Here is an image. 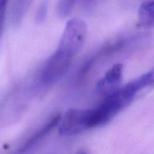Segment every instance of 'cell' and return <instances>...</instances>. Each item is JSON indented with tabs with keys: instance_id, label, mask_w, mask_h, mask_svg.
Returning <instances> with one entry per match:
<instances>
[{
	"instance_id": "cell-1",
	"label": "cell",
	"mask_w": 154,
	"mask_h": 154,
	"mask_svg": "<svg viewBox=\"0 0 154 154\" xmlns=\"http://www.w3.org/2000/svg\"><path fill=\"white\" fill-rule=\"evenodd\" d=\"M153 83V72L150 71L128 83L124 87H120L117 91L105 97L99 106L90 108V129L107 124L133 101L140 90Z\"/></svg>"
},
{
	"instance_id": "cell-2",
	"label": "cell",
	"mask_w": 154,
	"mask_h": 154,
	"mask_svg": "<svg viewBox=\"0 0 154 154\" xmlns=\"http://www.w3.org/2000/svg\"><path fill=\"white\" fill-rule=\"evenodd\" d=\"M87 32V24L82 19L72 18L66 23L57 49L74 58L84 46Z\"/></svg>"
},
{
	"instance_id": "cell-3",
	"label": "cell",
	"mask_w": 154,
	"mask_h": 154,
	"mask_svg": "<svg viewBox=\"0 0 154 154\" xmlns=\"http://www.w3.org/2000/svg\"><path fill=\"white\" fill-rule=\"evenodd\" d=\"M59 133L63 136H72L89 129V108H70L60 117Z\"/></svg>"
},
{
	"instance_id": "cell-4",
	"label": "cell",
	"mask_w": 154,
	"mask_h": 154,
	"mask_svg": "<svg viewBox=\"0 0 154 154\" xmlns=\"http://www.w3.org/2000/svg\"><path fill=\"white\" fill-rule=\"evenodd\" d=\"M73 60V57L57 49L50 57L42 70L41 80L45 85H51L57 82L67 72Z\"/></svg>"
},
{
	"instance_id": "cell-5",
	"label": "cell",
	"mask_w": 154,
	"mask_h": 154,
	"mask_svg": "<svg viewBox=\"0 0 154 154\" xmlns=\"http://www.w3.org/2000/svg\"><path fill=\"white\" fill-rule=\"evenodd\" d=\"M123 75V64L117 63L114 65L98 81L96 89L98 94L105 98L117 91L121 85Z\"/></svg>"
},
{
	"instance_id": "cell-6",
	"label": "cell",
	"mask_w": 154,
	"mask_h": 154,
	"mask_svg": "<svg viewBox=\"0 0 154 154\" xmlns=\"http://www.w3.org/2000/svg\"><path fill=\"white\" fill-rule=\"evenodd\" d=\"M60 117H61L60 114H57V115H55L53 117H51L39 130H38L35 133L33 134L30 137L29 139L21 147V148L20 149L18 153H25V152L28 151L29 149L32 148L35 145H36L41 140L43 139L49 132H51V130H53L56 126H58Z\"/></svg>"
},
{
	"instance_id": "cell-7",
	"label": "cell",
	"mask_w": 154,
	"mask_h": 154,
	"mask_svg": "<svg viewBox=\"0 0 154 154\" xmlns=\"http://www.w3.org/2000/svg\"><path fill=\"white\" fill-rule=\"evenodd\" d=\"M138 25L144 27L153 25V1L147 0L140 5L138 10Z\"/></svg>"
},
{
	"instance_id": "cell-8",
	"label": "cell",
	"mask_w": 154,
	"mask_h": 154,
	"mask_svg": "<svg viewBox=\"0 0 154 154\" xmlns=\"http://www.w3.org/2000/svg\"><path fill=\"white\" fill-rule=\"evenodd\" d=\"M32 0H14L12 5V19L13 21L19 22L23 17L29 8Z\"/></svg>"
},
{
	"instance_id": "cell-9",
	"label": "cell",
	"mask_w": 154,
	"mask_h": 154,
	"mask_svg": "<svg viewBox=\"0 0 154 154\" xmlns=\"http://www.w3.org/2000/svg\"><path fill=\"white\" fill-rule=\"evenodd\" d=\"M78 0H58L57 11L61 17H67L72 14Z\"/></svg>"
},
{
	"instance_id": "cell-10",
	"label": "cell",
	"mask_w": 154,
	"mask_h": 154,
	"mask_svg": "<svg viewBox=\"0 0 154 154\" xmlns=\"http://www.w3.org/2000/svg\"><path fill=\"white\" fill-rule=\"evenodd\" d=\"M47 11H48V2L45 1L43 2H42V4L39 6L38 10L37 16H36L38 20H43L45 18V17H46Z\"/></svg>"
},
{
	"instance_id": "cell-11",
	"label": "cell",
	"mask_w": 154,
	"mask_h": 154,
	"mask_svg": "<svg viewBox=\"0 0 154 154\" xmlns=\"http://www.w3.org/2000/svg\"><path fill=\"white\" fill-rule=\"evenodd\" d=\"M5 12V11H2L0 13V40H1L2 34V31H3V26H4Z\"/></svg>"
},
{
	"instance_id": "cell-12",
	"label": "cell",
	"mask_w": 154,
	"mask_h": 154,
	"mask_svg": "<svg viewBox=\"0 0 154 154\" xmlns=\"http://www.w3.org/2000/svg\"><path fill=\"white\" fill-rule=\"evenodd\" d=\"M9 0H0V13L2 11H5L6 6L8 3Z\"/></svg>"
},
{
	"instance_id": "cell-13",
	"label": "cell",
	"mask_w": 154,
	"mask_h": 154,
	"mask_svg": "<svg viewBox=\"0 0 154 154\" xmlns=\"http://www.w3.org/2000/svg\"><path fill=\"white\" fill-rule=\"evenodd\" d=\"M93 2V0H84V3L87 6L90 5Z\"/></svg>"
},
{
	"instance_id": "cell-14",
	"label": "cell",
	"mask_w": 154,
	"mask_h": 154,
	"mask_svg": "<svg viewBox=\"0 0 154 154\" xmlns=\"http://www.w3.org/2000/svg\"><path fill=\"white\" fill-rule=\"evenodd\" d=\"M76 154H88L87 153V152H85V151H81V152H78V153H76Z\"/></svg>"
}]
</instances>
